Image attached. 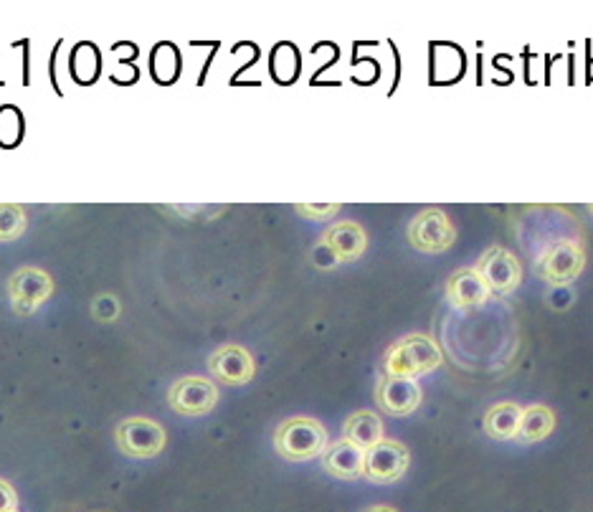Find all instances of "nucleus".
<instances>
[{
  "label": "nucleus",
  "instance_id": "ddd939ff",
  "mask_svg": "<svg viewBox=\"0 0 593 512\" xmlns=\"http://www.w3.org/2000/svg\"><path fill=\"white\" fill-rule=\"evenodd\" d=\"M492 298L488 287L480 280V274L474 272V267L456 269L446 282V300L454 310H478L484 302Z\"/></svg>",
  "mask_w": 593,
  "mask_h": 512
},
{
  "label": "nucleus",
  "instance_id": "dca6fc26",
  "mask_svg": "<svg viewBox=\"0 0 593 512\" xmlns=\"http://www.w3.org/2000/svg\"><path fill=\"white\" fill-rule=\"evenodd\" d=\"M343 439H348V442H353L355 446H361L363 452H368V449L379 444L381 439H385L381 416L373 411H355L353 416H348L345 421Z\"/></svg>",
  "mask_w": 593,
  "mask_h": 512
},
{
  "label": "nucleus",
  "instance_id": "7ed1b4c3",
  "mask_svg": "<svg viewBox=\"0 0 593 512\" xmlns=\"http://www.w3.org/2000/svg\"><path fill=\"white\" fill-rule=\"evenodd\" d=\"M583 269H586V251H583L579 241L571 239L553 241V244L545 247L543 254L535 259V274L553 287L576 282Z\"/></svg>",
  "mask_w": 593,
  "mask_h": 512
},
{
  "label": "nucleus",
  "instance_id": "5701e85b",
  "mask_svg": "<svg viewBox=\"0 0 593 512\" xmlns=\"http://www.w3.org/2000/svg\"><path fill=\"white\" fill-rule=\"evenodd\" d=\"M589 211H591V213H593V205H589Z\"/></svg>",
  "mask_w": 593,
  "mask_h": 512
},
{
  "label": "nucleus",
  "instance_id": "0eeeda50",
  "mask_svg": "<svg viewBox=\"0 0 593 512\" xmlns=\"http://www.w3.org/2000/svg\"><path fill=\"white\" fill-rule=\"evenodd\" d=\"M53 294V280L39 267H21L8 280V300L18 314H33Z\"/></svg>",
  "mask_w": 593,
  "mask_h": 512
},
{
  "label": "nucleus",
  "instance_id": "9b49d317",
  "mask_svg": "<svg viewBox=\"0 0 593 512\" xmlns=\"http://www.w3.org/2000/svg\"><path fill=\"white\" fill-rule=\"evenodd\" d=\"M421 385L413 379H393V375H381L375 383V403L389 413V416H409V413L421 406Z\"/></svg>",
  "mask_w": 593,
  "mask_h": 512
},
{
  "label": "nucleus",
  "instance_id": "4468645a",
  "mask_svg": "<svg viewBox=\"0 0 593 512\" xmlns=\"http://www.w3.org/2000/svg\"><path fill=\"white\" fill-rule=\"evenodd\" d=\"M322 470H325L330 478L335 480H358L363 478L365 470V452L361 446H355L348 439H340V442L330 444L325 449V454L320 456Z\"/></svg>",
  "mask_w": 593,
  "mask_h": 512
},
{
  "label": "nucleus",
  "instance_id": "412c9836",
  "mask_svg": "<svg viewBox=\"0 0 593 512\" xmlns=\"http://www.w3.org/2000/svg\"><path fill=\"white\" fill-rule=\"evenodd\" d=\"M16 510H18L16 490L6 480H0V512H16Z\"/></svg>",
  "mask_w": 593,
  "mask_h": 512
},
{
  "label": "nucleus",
  "instance_id": "f3484780",
  "mask_svg": "<svg viewBox=\"0 0 593 512\" xmlns=\"http://www.w3.org/2000/svg\"><path fill=\"white\" fill-rule=\"evenodd\" d=\"M555 429V413L535 403V406H525L523 416H520V426H517V442L520 444H537L543 442L553 434Z\"/></svg>",
  "mask_w": 593,
  "mask_h": 512
},
{
  "label": "nucleus",
  "instance_id": "f8f14e48",
  "mask_svg": "<svg viewBox=\"0 0 593 512\" xmlns=\"http://www.w3.org/2000/svg\"><path fill=\"white\" fill-rule=\"evenodd\" d=\"M322 247H325L332 257L338 259V264L358 262L368 249V233L355 221H338L322 233Z\"/></svg>",
  "mask_w": 593,
  "mask_h": 512
},
{
  "label": "nucleus",
  "instance_id": "9d476101",
  "mask_svg": "<svg viewBox=\"0 0 593 512\" xmlns=\"http://www.w3.org/2000/svg\"><path fill=\"white\" fill-rule=\"evenodd\" d=\"M209 371L219 383L247 385L257 373V363L247 348L221 345L209 358Z\"/></svg>",
  "mask_w": 593,
  "mask_h": 512
},
{
  "label": "nucleus",
  "instance_id": "39448f33",
  "mask_svg": "<svg viewBox=\"0 0 593 512\" xmlns=\"http://www.w3.org/2000/svg\"><path fill=\"white\" fill-rule=\"evenodd\" d=\"M474 272L494 298H507L523 282V264L505 247H490L474 264Z\"/></svg>",
  "mask_w": 593,
  "mask_h": 512
},
{
  "label": "nucleus",
  "instance_id": "aec40b11",
  "mask_svg": "<svg viewBox=\"0 0 593 512\" xmlns=\"http://www.w3.org/2000/svg\"><path fill=\"white\" fill-rule=\"evenodd\" d=\"M304 219H312V221H325L330 215H335L340 211V205L335 203H310V205H296L294 209Z\"/></svg>",
  "mask_w": 593,
  "mask_h": 512
},
{
  "label": "nucleus",
  "instance_id": "6e6552de",
  "mask_svg": "<svg viewBox=\"0 0 593 512\" xmlns=\"http://www.w3.org/2000/svg\"><path fill=\"white\" fill-rule=\"evenodd\" d=\"M411 464L409 449L395 439H381L365 452L363 478L373 484H393L406 478Z\"/></svg>",
  "mask_w": 593,
  "mask_h": 512
},
{
  "label": "nucleus",
  "instance_id": "1a4fd4ad",
  "mask_svg": "<svg viewBox=\"0 0 593 512\" xmlns=\"http://www.w3.org/2000/svg\"><path fill=\"white\" fill-rule=\"evenodd\" d=\"M168 403L181 416H205L219 403V385L201 375H185L168 389Z\"/></svg>",
  "mask_w": 593,
  "mask_h": 512
},
{
  "label": "nucleus",
  "instance_id": "b1692460",
  "mask_svg": "<svg viewBox=\"0 0 593 512\" xmlns=\"http://www.w3.org/2000/svg\"><path fill=\"white\" fill-rule=\"evenodd\" d=\"M16 512H18V510H16Z\"/></svg>",
  "mask_w": 593,
  "mask_h": 512
},
{
  "label": "nucleus",
  "instance_id": "a211bd4d",
  "mask_svg": "<svg viewBox=\"0 0 593 512\" xmlns=\"http://www.w3.org/2000/svg\"><path fill=\"white\" fill-rule=\"evenodd\" d=\"M26 227H29V219H26L23 205L0 203V244L21 239Z\"/></svg>",
  "mask_w": 593,
  "mask_h": 512
},
{
  "label": "nucleus",
  "instance_id": "6ab92c4d",
  "mask_svg": "<svg viewBox=\"0 0 593 512\" xmlns=\"http://www.w3.org/2000/svg\"><path fill=\"white\" fill-rule=\"evenodd\" d=\"M120 312H122V304L120 300L112 298V294H102V298H97L92 304V314L99 322H114L117 318H120Z\"/></svg>",
  "mask_w": 593,
  "mask_h": 512
},
{
  "label": "nucleus",
  "instance_id": "2eb2a0df",
  "mask_svg": "<svg viewBox=\"0 0 593 512\" xmlns=\"http://www.w3.org/2000/svg\"><path fill=\"white\" fill-rule=\"evenodd\" d=\"M520 416H523V406L512 401H502L494 403V406L484 413L482 429L484 434L494 442H512L517 436V426H520Z\"/></svg>",
  "mask_w": 593,
  "mask_h": 512
},
{
  "label": "nucleus",
  "instance_id": "f03ea898",
  "mask_svg": "<svg viewBox=\"0 0 593 512\" xmlns=\"http://www.w3.org/2000/svg\"><path fill=\"white\" fill-rule=\"evenodd\" d=\"M330 446L328 429L318 419L292 416L274 431V449L287 462H310L325 454Z\"/></svg>",
  "mask_w": 593,
  "mask_h": 512
},
{
  "label": "nucleus",
  "instance_id": "f257e3e1",
  "mask_svg": "<svg viewBox=\"0 0 593 512\" xmlns=\"http://www.w3.org/2000/svg\"><path fill=\"white\" fill-rule=\"evenodd\" d=\"M444 363V353L439 343L424 332H413L385 350L383 355V375H393V379H413L436 371Z\"/></svg>",
  "mask_w": 593,
  "mask_h": 512
},
{
  "label": "nucleus",
  "instance_id": "20e7f679",
  "mask_svg": "<svg viewBox=\"0 0 593 512\" xmlns=\"http://www.w3.org/2000/svg\"><path fill=\"white\" fill-rule=\"evenodd\" d=\"M114 442L120 446L124 456L132 460H152L165 449V429L158 421L145 416H130L120 421V426L114 431Z\"/></svg>",
  "mask_w": 593,
  "mask_h": 512
},
{
  "label": "nucleus",
  "instance_id": "4be33fe9",
  "mask_svg": "<svg viewBox=\"0 0 593 512\" xmlns=\"http://www.w3.org/2000/svg\"><path fill=\"white\" fill-rule=\"evenodd\" d=\"M363 512H399V510L391 508V505H371V508H365Z\"/></svg>",
  "mask_w": 593,
  "mask_h": 512
},
{
  "label": "nucleus",
  "instance_id": "423d86ee",
  "mask_svg": "<svg viewBox=\"0 0 593 512\" xmlns=\"http://www.w3.org/2000/svg\"><path fill=\"white\" fill-rule=\"evenodd\" d=\"M409 241L421 254H444L454 247L456 229L442 209H426L411 219Z\"/></svg>",
  "mask_w": 593,
  "mask_h": 512
}]
</instances>
